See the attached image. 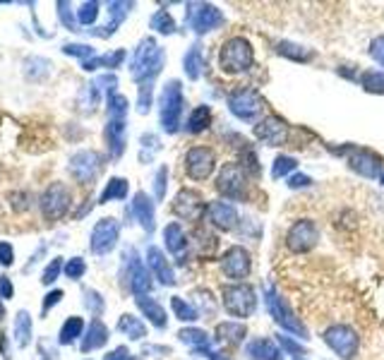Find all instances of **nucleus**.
I'll use <instances>...</instances> for the list:
<instances>
[{
	"label": "nucleus",
	"mask_w": 384,
	"mask_h": 360,
	"mask_svg": "<svg viewBox=\"0 0 384 360\" xmlns=\"http://www.w3.org/2000/svg\"><path fill=\"white\" fill-rule=\"evenodd\" d=\"M164 238H166V248H168L176 257L185 260L187 245H190V243H187V233L183 231V226L168 224V226H166V231H164Z\"/></svg>",
	"instance_id": "nucleus-20"
},
{
	"label": "nucleus",
	"mask_w": 384,
	"mask_h": 360,
	"mask_svg": "<svg viewBox=\"0 0 384 360\" xmlns=\"http://www.w3.org/2000/svg\"><path fill=\"white\" fill-rule=\"evenodd\" d=\"M380 180H382V185H384V173H382V178H380Z\"/></svg>",
	"instance_id": "nucleus-39"
},
{
	"label": "nucleus",
	"mask_w": 384,
	"mask_h": 360,
	"mask_svg": "<svg viewBox=\"0 0 384 360\" xmlns=\"http://www.w3.org/2000/svg\"><path fill=\"white\" fill-rule=\"evenodd\" d=\"M149 265H152L154 274H157L159 281H161L164 286H173L176 284L173 269L168 267V262H166V257L159 248H149Z\"/></svg>",
	"instance_id": "nucleus-21"
},
{
	"label": "nucleus",
	"mask_w": 384,
	"mask_h": 360,
	"mask_svg": "<svg viewBox=\"0 0 384 360\" xmlns=\"http://www.w3.org/2000/svg\"><path fill=\"white\" fill-rule=\"evenodd\" d=\"M216 171V149L214 147H190L185 154V173L194 182H204Z\"/></svg>",
	"instance_id": "nucleus-9"
},
{
	"label": "nucleus",
	"mask_w": 384,
	"mask_h": 360,
	"mask_svg": "<svg viewBox=\"0 0 384 360\" xmlns=\"http://www.w3.org/2000/svg\"><path fill=\"white\" fill-rule=\"evenodd\" d=\"M211 125V108L209 106H197L194 111L190 113V118H187V133L190 135H199L204 133Z\"/></svg>",
	"instance_id": "nucleus-24"
},
{
	"label": "nucleus",
	"mask_w": 384,
	"mask_h": 360,
	"mask_svg": "<svg viewBox=\"0 0 384 360\" xmlns=\"http://www.w3.org/2000/svg\"><path fill=\"white\" fill-rule=\"evenodd\" d=\"M312 182H315V180L310 178V175H305V173H293V175L289 178V187H291V190H303V187H310Z\"/></svg>",
	"instance_id": "nucleus-36"
},
{
	"label": "nucleus",
	"mask_w": 384,
	"mask_h": 360,
	"mask_svg": "<svg viewBox=\"0 0 384 360\" xmlns=\"http://www.w3.org/2000/svg\"><path fill=\"white\" fill-rule=\"evenodd\" d=\"M135 214H137V219H140V224L145 226L147 231H152L154 228V202L147 195H142V192L135 197Z\"/></svg>",
	"instance_id": "nucleus-26"
},
{
	"label": "nucleus",
	"mask_w": 384,
	"mask_h": 360,
	"mask_svg": "<svg viewBox=\"0 0 384 360\" xmlns=\"http://www.w3.org/2000/svg\"><path fill=\"white\" fill-rule=\"evenodd\" d=\"M296 360H305V358H296Z\"/></svg>",
	"instance_id": "nucleus-40"
},
{
	"label": "nucleus",
	"mask_w": 384,
	"mask_h": 360,
	"mask_svg": "<svg viewBox=\"0 0 384 360\" xmlns=\"http://www.w3.org/2000/svg\"><path fill=\"white\" fill-rule=\"evenodd\" d=\"M187 22H190L192 32L197 36H204V34L219 29L223 25V13L221 8L216 5H209V3H190L187 5Z\"/></svg>",
	"instance_id": "nucleus-12"
},
{
	"label": "nucleus",
	"mask_w": 384,
	"mask_h": 360,
	"mask_svg": "<svg viewBox=\"0 0 384 360\" xmlns=\"http://www.w3.org/2000/svg\"><path fill=\"white\" fill-rule=\"evenodd\" d=\"M207 221L211 224V228H219V231H233L240 221V214L236 209V204L231 202H209L207 204Z\"/></svg>",
	"instance_id": "nucleus-15"
},
{
	"label": "nucleus",
	"mask_w": 384,
	"mask_h": 360,
	"mask_svg": "<svg viewBox=\"0 0 384 360\" xmlns=\"http://www.w3.org/2000/svg\"><path fill=\"white\" fill-rule=\"evenodd\" d=\"M219 67L226 75H243L255 67V48L245 36H231L219 48Z\"/></svg>",
	"instance_id": "nucleus-2"
},
{
	"label": "nucleus",
	"mask_w": 384,
	"mask_h": 360,
	"mask_svg": "<svg viewBox=\"0 0 384 360\" xmlns=\"http://www.w3.org/2000/svg\"><path fill=\"white\" fill-rule=\"evenodd\" d=\"M277 344L281 346V351H286L289 356H296V358H303L307 353L300 341L291 339V336H286V334H277Z\"/></svg>",
	"instance_id": "nucleus-32"
},
{
	"label": "nucleus",
	"mask_w": 384,
	"mask_h": 360,
	"mask_svg": "<svg viewBox=\"0 0 384 360\" xmlns=\"http://www.w3.org/2000/svg\"><path fill=\"white\" fill-rule=\"evenodd\" d=\"M173 211H176L178 219L197 224V221L207 214V202H204V197L199 195L197 190H192V187H183L173 199Z\"/></svg>",
	"instance_id": "nucleus-13"
},
{
	"label": "nucleus",
	"mask_w": 384,
	"mask_h": 360,
	"mask_svg": "<svg viewBox=\"0 0 384 360\" xmlns=\"http://www.w3.org/2000/svg\"><path fill=\"white\" fill-rule=\"evenodd\" d=\"M296 168H298V159L296 156H289V154H279V156L272 161V178L281 180V178H286V175H293Z\"/></svg>",
	"instance_id": "nucleus-27"
},
{
	"label": "nucleus",
	"mask_w": 384,
	"mask_h": 360,
	"mask_svg": "<svg viewBox=\"0 0 384 360\" xmlns=\"http://www.w3.org/2000/svg\"><path fill=\"white\" fill-rule=\"evenodd\" d=\"M194 302H197V312H199V315H204V317H214L216 310H219L214 293L207 291V288H197V291H194Z\"/></svg>",
	"instance_id": "nucleus-30"
},
{
	"label": "nucleus",
	"mask_w": 384,
	"mask_h": 360,
	"mask_svg": "<svg viewBox=\"0 0 384 360\" xmlns=\"http://www.w3.org/2000/svg\"><path fill=\"white\" fill-rule=\"evenodd\" d=\"M221 305L238 322L250 319L257 312V293L250 284H226L221 286Z\"/></svg>",
	"instance_id": "nucleus-3"
},
{
	"label": "nucleus",
	"mask_w": 384,
	"mask_h": 360,
	"mask_svg": "<svg viewBox=\"0 0 384 360\" xmlns=\"http://www.w3.org/2000/svg\"><path fill=\"white\" fill-rule=\"evenodd\" d=\"M118 240V224L113 219H104L94 231V250L96 253H108Z\"/></svg>",
	"instance_id": "nucleus-18"
},
{
	"label": "nucleus",
	"mask_w": 384,
	"mask_h": 360,
	"mask_svg": "<svg viewBox=\"0 0 384 360\" xmlns=\"http://www.w3.org/2000/svg\"><path fill=\"white\" fill-rule=\"evenodd\" d=\"M319 228L312 219H298L286 231V248L293 255H305L317 248Z\"/></svg>",
	"instance_id": "nucleus-8"
},
{
	"label": "nucleus",
	"mask_w": 384,
	"mask_h": 360,
	"mask_svg": "<svg viewBox=\"0 0 384 360\" xmlns=\"http://www.w3.org/2000/svg\"><path fill=\"white\" fill-rule=\"evenodd\" d=\"M171 305H173V312H176L178 319H183V322H197L199 312L194 310V307L187 300H183V298H178V295H176V298L171 300Z\"/></svg>",
	"instance_id": "nucleus-31"
},
{
	"label": "nucleus",
	"mask_w": 384,
	"mask_h": 360,
	"mask_svg": "<svg viewBox=\"0 0 384 360\" xmlns=\"http://www.w3.org/2000/svg\"><path fill=\"white\" fill-rule=\"evenodd\" d=\"M152 27L157 32H161V34H173L176 32V22H173V17H171L168 13H157L152 17Z\"/></svg>",
	"instance_id": "nucleus-34"
},
{
	"label": "nucleus",
	"mask_w": 384,
	"mask_h": 360,
	"mask_svg": "<svg viewBox=\"0 0 384 360\" xmlns=\"http://www.w3.org/2000/svg\"><path fill=\"white\" fill-rule=\"evenodd\" d=\"M250 175L243 171L238 161H226L221 164L219 175H216V192L221 197L231 199V202H245L248 199V187H250Z\"/></svg>",
	"instance_id": "nucleus-4"
},
{
	"label": "nucleus",
	"mask_w": 384,
	"mask_h": 360,
	"mask_svg": "<svg viewBox=\"0 0 384 360\" xmlns=\"http://www.w3.org/2000/svg\"><path fill=\"white\" fill-rule=\"evenodd\" d=\"M252 135L257 137L260 142H265L269 147H284L289 142V123L279 116H265L260 123H255L252 128Z\"/></svg>",
	"instance_id": "nucleus-14"
},
{
	"label": "nucleus",
	"mask_w": 384,
	"mask_h": 360,
	"mask_svg": "<svg viewBox=\"0 0 384 360\" xmlns=\"http://www.w3.org/2000/svg\"><path fill=\"white\" fill-rule=\"evenodd\" d=\"M245 356L250 360H284V351L274 339L257 336V339L245 344Z\"/></svg>",
	"instance_id": "nucleus-16"
},
{
	"label": "nucleus",
	"mask_w": 384,
	"mask_h": 360,
	"mask_svg": "<svg viewBox=\"0 0 384 360\" xmlns=\"http://www.w3.org/2000/svg\"><path fill=\"white\" fill-rule=\"evenodd\" d=\"M360 87L368 94H377L382 96L384 94V70H365L360 75Z\"/></svg>",
	"instance_id": "nucleus-29"
},
{
	"label": "nucleus",
	"mask_w": 384,
	"mask_h": 360,
	"mask_svg": "<svg viewBox=\"0 0 384 360\" xmlns=\"http://www.w3.org/2000/svg\"><path fill=\"white\" fill-rule=\"evenodd\" d=\"M245 336H248V327L243 322H236V319L219 322L214 329V339L226 346H240L245 341Z\"/></svg>",
	"instance_id": "nucleus-17"
},
{
	"label": "nucleus",
	"mask_w": 384,
	"mask_h": 360,
	"mask_svg": "<svg viewBox=\"0 0 384 360\" xmlns=\"http://www.w3.org/2000/svg\"><path fill=\"white\" fill-rule=\"evenodd\" d=\"M265 305H267L269 317H272L284 331H291V334L303 341L310 339V336H307V327L298 319L293 307H291V302L279 293L277 286H272V284L265 286Z\"/></svg>",
	"instance_id": "nucleus-1"
},
{
	"label": "nucleus",
	"mask_w": 384,
	"mask_h": 360,
	"mask_svg": "<svg viewBox=\"0 0 384 360\" xmlns=\"http://www.w3.org/2000/svg\"><path fill=\"white\" fill-rule=\"evenodd\" d=\"M178 339H180L183 344L192 346V351H202V348H209V344H211V336L204 329H197V327L180 329L178 331Z\"/></svg>",
	"instance_id": "nucleus-23"
},
{
	"label": "nucleus",
	"mask_w": 384,
	"mask_h": 360,
	"mask_svg": "<svg viewBox=\"0 0 384 360\" xmlns=\"http://www.w3.org/2000/svg\"><path fill=\"white\" fill-rule=\"evenodd\" d=\"M183 67H185V75L190 77L192 82H197V79L204 75V48H202V44H192L190 48H187L185 58H183Z\"/></svg>",
	"instance_id": "nucleus-19"
},
{
	"label": "nucleus",
	"mask_w": 384,
	"mask_h": 360,
	"mask_svg": "<svg viewBox=\"0 0 384 360\" xmlns=\"http://www.w3.org/2000/svg\"><path fill=\"white\" fill-rule=\"evenodd\" d=\"M274 51H277L281 58H289V60H296V62H310L315 58L312 48H305V46L293 44V41H279Z\"/></svg>",
	"instance_id": "nucleus-22"
},
{
	"label": "nucleus",
	"mask_w": 384,
	"mask_h": 360,
	"mask_svg": "<svg viewBox=\"0 0 384 360\" xmlns=\"http://www.w3.org/2000/svg\"><path fill=\"white\" fill-rule=\"evenodd\" d=\"M137 307H140L145 315L152 319L154 324H157L159 329H164L166 324H168V319H166V312H164V307L159 305L157 300H152V298H137Z\"/></svg>",
	"instance_id": "nucleus-25"
},
{
	"label": "nucleus",
	"mask_w": 384,
	"mask_h": 360,
	"mask_svg": "<svg viewBox=\"0 0 384 360\" xmlns=\"http://www.w3.org/2000/svg\"><path fill=\"white\" fill-rule=\"evenodd\" d=\"M219 269L223 276L233 279V284H243V279H248L252 274V255L243 245H233L226 253L221 255Z\"/></svg>",
	"instance_id": "nucleus-10"
},
{
	"label": "nucleus",
	"mask_w": 384,
	"mask_h": 360,
	"mask_svg": "<svg viewBox=\"0 0 384 360\" xmlns=\"http://www.w3.org/2000/svg\"><path fill=\"white\" fill-rule=\"evenodd\" d=\"M322 341L341 360H353L360 351V336L351 324H331V327H326Z\"/></svg>",
	"instance_id": "nucleus-6"
},
{
	"label": "nucleus",
	"mask_w": 384,
	"mask_h": 360,
	"mask_svg": "<svg viewBox=\"0 0 384 360\" xmlns=\"http://www.w3.org/2000/svg\"><path fill=\"white\" fill-rule=\"evenodd\" d=\"M125 192H128V182H125V180H111V185H108L104 199H108V197H125Z\"/></svg>",
	"instance_id": "nucleus-37"
},
{
	"label": "nucleus",
	"mask_w": 384,
	"mask_h": 360,
	"mask_svg": "<svg viewBox=\"0 0 384 360\" xmlns=\"http://www.w3.org/2000/svg\"><path fill=\"white\" fill-rule=\"evenodd\" d=\"M226 104L231 116H236L238 120H243V123H260L262 113H265L267 108V101L262 99V94L255 87L233 89L231 94H228Z\"/></svg>",
	"instance_id": "nucleus-5"
},
{
	"label": "nucleus",
	"mask_w": 384,
	"mask_h": 360,
	"mask_svg": "<svg viewBox=\"0 0 384 360\" xmlns=\"http://www.w3.org/2000/svg\"><path fill=\"white\" fill-rule=\"evenodd\" d=\"M346 164L353 173H358L365 180H377L384 173V161L380 154L363 149V147H351L346 154Z\"/></svg>",
	"instance_id": "nucleus-11"
},
{
	"label": "nucleus",
	"mask_w": 384,
	"mask_h": 360,
	"mask_svg": "<svg viewBox=\"0 0 384 360\" xmlns=\"http://www.w3.org/2000/svg\"><path fill=\"white\" fill-rule=\"evenodd\" d=\"M118 329H123L125 334H130V339H142V336L147 334L145 331V324L142 322H137L135 317H130V315H125L123 319L118 322Z\"/></svg>",
	"instance_id": "nucleus-33"
},
{
	"label": "nucleus",
	"mask_w": 384,
	"mask_h": 360,
	"mask_svg": "<svg viewBox=\"0 0 384 360\" xmlns=\"http://www.w3.org/2000/svg\"><path fill=\"white\" fill-rule=\"evenodd\" d=\"M164 192H166V168L159 171V175H157V197L161 199Z\"/></svg>",
	"instance_id": "nucleus-38"
},
{
	"label": "nucleus",
	"mask_w": 384,
	"mask_h": 360,
	"mask_svg": "<svg viewBox=\"0 0 384 360\" xmlns=\"http://www.w3.org/2000/svg\"><path fill=\"white\" fill-rule=\"evenodd\" d=\"M159 104H161V125L166 133H178V128H180V116H183V84L178 82V79H171L168 84L164 87L161 91V99H159Z\"/></svg>",
	"instance_id": "nucleus-7"
},
{
	"label": "nucleus",
	"mask_w": 384,
	"mask_h": 360,
	"mask_svg": "<svg viewBox=\"0 0 384 360\" xmlns=\"http://www.w3.org/2000/svg\"><path fill=\"white\" fill-rule=\"evenodd\" d=\"M238 164L243 166V171L248 175H260V156H257V152H255V147H250V145H243L240 147V152H238Z\"/></svg>",
	"instance_id": "nucleus-28"
},
{
	"label": "nucleus",
	"mask_w": 384,
	"mask_h": 360,
	"mask_svg": "<svg viewBox=\"0 0 384 360\" xmlns=\"http://www.w3.org/2000/svg\"><path fill=\"white\" fill-rule=\"evenodd\" d=\"M368 55L372 60L377 62V65H384V34L380 36H375L368 46Z\"/></svg>",
	"instance_id": "nucleus-35"
}]
</instances>
